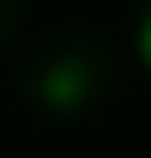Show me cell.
<instances>
[{"label": "cell", "instance_id": "1", "mask_svg": "<svg viewBox=\"0 0 151 158\" xmlns=\"http://www.w3.org/2000/svg\"><path fill=\"white\" fill-rule=\"evenodd\" d=\"M139 61L151 67V12H145V24H139Z\"/></svg>", "mask_w": 151, "mask_h": 158}]
</instances>
